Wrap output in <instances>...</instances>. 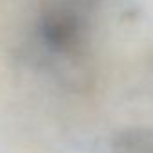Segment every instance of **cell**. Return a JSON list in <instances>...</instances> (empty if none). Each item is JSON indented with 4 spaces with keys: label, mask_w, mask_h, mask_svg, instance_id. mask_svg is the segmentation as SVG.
I'll use <instances>...</instances> for the list:
<instances>
[{
    "label": "cell",
    "mask_w": 153,
    "mask_h": 153,
    "mask_svg": "<svg viewBox=\"0 0 153 153\" xmlns=\"http://www.w3.org/2000/svg\"><path fill=\"white\" fill-rule=\"evenodd\" d=\"M85 11L78 0H45L38 20V31L42 42L51 51H74L85 34Z\"/></svg>",
    "instance_id": "obj_1"
},
{
    "label": "cell",
    "mask_w": 153,
    "mask_h": 153,
    "mask_svg": "<svg viewBox=\"0 0 153 153\" xmlns=\"http://www.w3.org/2000/svg\"><path fill=\"white\" fill-rule=\"evenodd\" d=\"M112 153H153V130L131 126L117 131L112 139Z\"/></svg>",
    "instance_id": "obj_2"
}]
</instances>
